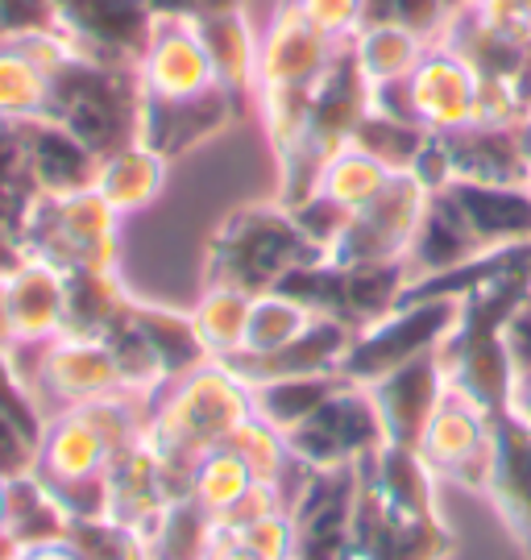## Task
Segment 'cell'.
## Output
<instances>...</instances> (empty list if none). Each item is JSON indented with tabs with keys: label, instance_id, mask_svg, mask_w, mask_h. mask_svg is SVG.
Wrapping results in <instances>:
<instances>
[{
	"label": "cell",
	"instance_id": "1",
	"mask_svg": "<svg viewBox=\"0 0 531 560\" xmlns=\"http://www.w3.org/2000/svg\"><path fill=\"white\" fill-rule=\"evenodd\" d=\"M254 416L250 382L224 361H204L199 370L175 378L150 407L146 441L166 460V469L183 486L192 478V465L233 436L241 420Z\"/></svg>",
	"mask_w": 531,
	"mask_h": 560
},
{
	"label": "cell",
	"instance_id": "2",
	"mask_svg": "<svg viewBox=\"0 0 531 560\" xmlns=\"http://www.w3.org/2000/svg\"><path fill=\"white\" fill-rule=\"evenodd\" d=\"M120 221L96 187L71 196H34L18 221L21 249L59 270H117Z\"/></svg>",
	"mask_w": 531,
	"mask_h": 560
},
{
	"label": "cell",
	"instance_id": "3",
	"mask_svg": "<svg viewBox=\"0 0 531 560\" xmlns=\"http://www.w3.org/2000/svg\"><path fill=\"white\" fill-rule=\"evenodd\" d=\"M308 237L299 233L296 217L287 203H262L241 208L236 217L220 224L208 254V282L241 287L250 295H266L303 261H315Z\"/></svg>",
	"mask_w": 531,
	"mask_h": 560
},
{
	"label": "cell",
	"instance_id": "4",
	"mask_svg": "<svg viewBox=\"0 0 531 560\" xmlns=\"http://www.w3.org/2000/svg\"><path fill=\"white\" fill-rule=\"evenodd\" d=\"M50 117L62 120L83 145H92L100 159L117 145L138 138L141 92L134 71L96 67V62H67L55 75Z\"/></svg>",
	"mask_w": 531,
	"mask_h": 560
},
{
	"label": "cell",
	"instance_id": "5",
	"mask_svg": "<svg viewBox=\"0 0 531 560\" xmlns=\"http://www.w3.org/2000/svg\"><path fill=\"white\" fill-rule=\"evenodd\" d=\"M378 108L399 113V117L415 120L424 133L432 138H453L461 129L477 125L482 113V75L473 71V62L449 46L436 42L424 50V59L399 88L378 92Z\"/></svg>",
	"mask_w": 531,
	"mask_h": 560
},
{
	"label": "cell",
	"instance_id": "6",
	"mask_svg": "<svg viewBox=\"0 0 531 560\" xmlns=\"http://www.w3.org/2000/svg\"><path fill=\"white\" fill-rule=\"evenodd\" d=\"M345 46L299 13L291 0H278L257 25V80L254 92H315L333 71Z\"/></svg>",
	"mask_w": 531,
	"mask_h": 560
},
{
	"label": "cell",
	"instance_id": "7",
	"mask_svg": "<svg viewBox=\"0 0 531 560\" xmlns=\"http://www.w3.org/2000/svg\"><path fill=\"white\" fill-rule=\"evenodd\" d=\"M432 187L419 175H394L386 191L374 196L366 208H357L349 217L345 237L336 241L328 261L336 266H366V261H407L419 233V221L428 212Z\"/></svg>",
	"mask_w": 531,
	"mask_h": 560
},
{
	"label": "cell",
	"instance_id": "8",
	"mask_svg": "<svg viewBox=\"0 0 531 560\" xmlns=\"http://www.w3.org/2000/svg\"><path fill=\"white\" fill-rule=\"evenodd\" d=\"M291 453L312 469H349L370 460L386 444L370 386L345 382L333 399L287 436Z\"/></svg>",
	"mask_w": 531,
	"mask_h": 560
},
{
	"label": "cell",
	"instance_id": "9",
	"mask_svg": "<svg viewBox=\"0 0 531 560\" xmlns=\"http://www.w3.org/2000/svg\"><path fill=\"white\" fill-rule=\"evenodd\" d=\"M55 4V30L76 59L96 67L134 71L154 30L150 0H50Z\"/></svg>",
	"mask_w": 531,
	"mask_h": 560
},
{
	"label": "cell",
	"instance_id": "10",
	"mask_svg": "<svg viewBox=\"0 0 531 560\" xmlns=\"http://www.w3.org/2000/svg\"><path fill=\"white\" fill-rule=\"evenodd\" d=\"M134 75L141 101L150 104H192L224 92L192 18H154Z\"/></svg>",
	"mask_w": 531,
	"mask_h": 560
},
{
	"label": "cell",
	"instance_id": "11",
	"mask_svg": "<svg viewBox=\"0 0 531 560\" xmlns=\"http://www.w3.org/2000/svg\"><path fill=\"white\" fill-rule=\"evenodd\" d=\"M494 420L498 416L482 411L477 402H470L449 386V395L440 399L436 416L428 420L424 436L415 444V453L428 460L436 478L486 490L494 465Z\"/></svg>",
	"mask_w": 531,
	"mask_h": 560
},
{
	"label": "cell",
	"instance_id": "12",
	"mask_svg": "<svg viewBox=\"0 0 531 560\" xmlns=\"http://www.w3.org/2000/svg\"><path fill=\"white\" fill-rule=\"evenodd\" d=\"M445 395H449V378H445L436 353L403 361V365H394L391 374H382V378L370 382V399H374V407H378L386 444L415 448Z\"/></svg>",
	"mask_w": 531,
	"mask_h": 560
},
{
	"label": "cell",
	"instance_id": "13",
	"mask_svg": "<svg viewBox=\"0 0 531 560\" xmlns=\"http://www.w3.org/2000/svg\"><path fill=\"white\" fill-rule=\"evenodd\" d=\"M0 282L13 345H46L67 332V270L25 254Z\"/></svg>",
	"mask_w": 531,
	"mask_h": 560
},
{
	"label": "cell",
	"instance_id": "14",
	"mask_svg": "<svg viewBox=\"0 0 531 560\" xmlns=\"http://www.w3.org/2000/svg\"><path fill=\"white\" fill-rule=\"evenodd\" d=\"M21 141H25V166H30L34 196H71L96 183L100 154L92 145H83L62 120H25Z\"/></svg>",
	"mask_w": 531,
	"mask_h": 560
},
{
	"label": "cell",
	"instance_id": "15",
	"mask_svg": "<svg viewBox=\"0 0 531 560\" xmlns=\"http://www.w3.org/2000/svg\"><path fill=\"white\" fill-rule=\"evenodd\" d=\"M482 254L531 245V183H449Z\"/></svg>",
	"mask_w": 531,
	"mask_h": 560
},
{
	"label": "cell",
	"instance_id": "16",
	"mask_svg": "<svg viewBox=\"0 0 531 560\" xmlns=\"http://www.w3.org/2000/svg\"><path fill=\"white\" fill-rule=\"evenodd\" d=\"M166 175H171V159L162 150H154L150 141L134 138L100 159L92 187L113 203L117 217H138V212H146L162 196Z\"/></svg>",
	"mask_w": 531,
	"mask_h": 560
},
{
	"label": "cell",
	"instance_id": "17",
	"mask_svg": "<svg viewBox=\"0 0 531 560\" xmlns=\"http://www.w3.org/2000/svg\"><path fill=\"white\" fill-rule=\"evenodd\" d=\"M199 38H204V50L217 67L220 88L245 101L254 96V80H257V25L254 18L241 9H224V13H212V18L196 21Z\"/></svg>",
	"mask_w": 531,
	"mask_h": 560
},
{
	"label": "cell",
	"instance_id": "18",
	"mask_svg": "<svg viewBox=\"0 0 531 560\" xmlns=\"http://www.w3.org/2000/svg\"><path fill=\"white\" fill-rule=\"evenodd\" d=\"M424 50H428V42L415 38L412 30H403V25H391V21H370L349 42V55H354V62L361 67V75L370 80L374 92L399 88L419 67Z\"/></svg>",
	"mask_w": 531,
	"mask_h": 560
},
{
	"label": "cell",
	"instance_id": "19",
	"mask_svg": "<svg viewBox=\"0 0 531 560\" xmlns=\"http://www.w3.org/2000/svg\"><path fill=\"white\" fill-rule=\"evenodd\" d=\"M345 374H296V378H270L254 382V416L291 436L299 423L312 420L324 402L345 386Z\"/></svg>",
	"mask_w": 531,
	"mask_h": 560
},
{
	"label": "cell",
	"instance_id": "20",
	"mask_svg": "<svg viewBox=\"0 0 531 560\" xmlns=\"http://www.w3.org/2000/svg\"><path fill=\"white\" fill-rule=\"evenodd\" d=\"M394 179V171L386 166L382 159H374L366 145H340L333 150L324 166H320V175H315V191L324 196V200L340 203L349 217H354L357 208H366V203L382 196L386 191V183Z\"/></svg>",
	"mask_w": 531,
	"mask_h": 560
},
{
	"label": "cell",
	"instance_id": "21",
	"mask_svg": "<svg viewBox=\"0 0 531 560\" xmlns=\"http://www.w3.org/2000/svg\"><path fill=\"white\" fill-rule=\"evenodd\" d=\"M250 307L254 295L241 287H224V282H208L199 303L192 307V324H196L199 340L212 361H233L245 349V328H250Z\"/></svg>",
	"mask_w": 531,
	"mask_h": 560
},
{
	"label": "cell",
	"instance_id": "22",
	"mask_svg": "<svg viewBox=\"0 0 531 560\" xmlns=\"http://www.w3.org/2000/svg\"><path fill=\"white\" fill-rule=\"evenodd\" d=\"M50 92L55 75L42 67L25 46H0V120H25L50 117Z\"/></svg>",
	"mask_w": 531,
	"mask_h": 560
},
{
	"label": "cell",
	"instance_id": "23",
	"mask_svg": "<svg viewBox=\"0 0 531 560\" xmlns=\"http://www.w3.org/2000/svg\"><path fill=\"white\" fill-rule=\"evenodd\" d=\"M315 312H308L299 300L282 295V291H266V295H254V307H250V328H245V349L241 358H266V353H278L287 349L291 340H299L308 328H312Z\"/></svg>",
	"mask_w": 531,
	"mask_h": 560
},
{
	"label": "cell",
	"instance_id": "24",
	"mask_svg": "<svg viewBox=\"0 0 531 560\" xmlns=\"http://www.w3.org/2000/svg\"><path fill=\"white\" fill-rule=\"evenodd\" d=\"M432 133H424L415 120L399 117V113H386V108H378L361 120V129H357V145H366L374 159H382L391 166L394 175H407L415 171V162L424 154V145H428Z\"/></svg>",
	"mask_w": 531,
	"mask_h": 560
},
{
	"label": "cell",
	"instance_id": "25",
	"mask_svg": "<svg viewBox=\"0 0 531 560\" xmlns=\"http://www.w3.org/2000/svg\"><path fill=\"white\" fill-rule=\"evenodd\" d=\"M453 4L449 0H370V21H391L412 30L415 38H424L428 46L449 38L453 25Z\"/></svg>",
	"mask_w": 531,
	"mask_h": 560
},
{
	"label": "cell",
	"instance_id": "26",
	"mask_svg": "<svg viewBox=\"0 0 531 560\" xmlns=\"http://www.w3.org/2000/svg\"><path fill=\"white\" fill-rule=\"evenodd\" d=\"M30 200H34V183H30V166H25L21 125L0 120V217L18 224Z\"/></svg>",
	"mask_w": 531,
	"mask_h": 560
},
{
	"label": "cell",
	"instance_id": "27",
	"mask_svg": "<svg viewBox=\"0 0 531 560\" xmlns=\"http://www.w3.org/2000/svg\"><path fill=\"white\" fill-rule=\"evenodd\" d=\"M291 4L340 46H349L370 25V0H291Z\"/></svg>",
	"mask_w": 531,
	"mask_h": 560
},
{
	"label": "cell",
	"instance_id": "28",
	"mask_svg": "<svg viewBox=\"0 0 531 560\" xmlns=\"http://www.w3.org/2000/svg\"><path fill=\"white\" fill-rule=\"evenodd\" d=\"M55 25V4L50 0H0V46L42 34Z\"/></svg>",
	"mask_w": 531,
	"mask_h": 560
},
{
	"label": "cell",
	"instance_id": "29",
	"mask_svg": "<svg viewBox=\"0 0 531 560\" xmlns=\"http://www.w3.org/2000/svg\"><path fill=\"white\" fill-rule=\"evenodd\" d=\"M245 0H150L154 18H212V13H224V9H241Z\"/></svg>",
	"mask_w": 531,
	"mask_h": 560
},
{
	"label": "cell",
	"instance_id": "30",
	"mask_svg": "<svg viewBox=\"0 0 531 560\" xmlns=\"http://www.w3.org/2000/svg\"><path fill=\"white\" fill-rule=\"evenodd\" d=\"M13 349V332H9V316H4V282H0V353Z\"/></svg>",
	"mask_w": 531,
	"mask_h": 560
},
{
	"label": "cell",
	"instance_id": "31",
	"mask_svg": "<svg viewBox=\"0 0 531 560\" xmlns=\"http://www.w3.org/2000/svg\"><path fill=\"white\" fill-rule=\"evenodd\" d=\"M4 520H9V481L0 478V532H4Z\"/></svg>",
	"mask_w": 531,
	"mask_h": 560
},
{
	"label": "cell",
	"instance_id": "32",
	"mask_svg": "<svg viewBox=\"0 0 531 560\" xmlns=\"http://www.w3.org/2000/svg\"><path fill=\"white\" fill-rule=\"evenodd\" d=\"M449 4H453V9H465V4H470V0H449Z\"/></svg>",
	"mask_w": 531,
	"mask_h": 560
}]
</instances>
